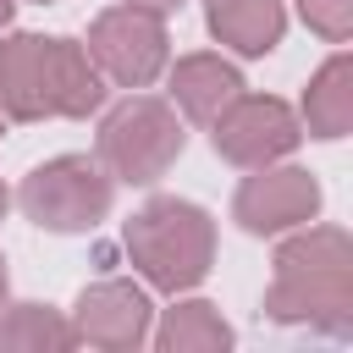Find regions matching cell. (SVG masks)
I'll return each mask as SVG.
<instances>
[{
	"label": "cell",
	"instance_id": "cell-1",
	"mask_svg": "<svg viewBox=\"0 0 353 353\" xmlns=\"http://www.w3.org/2000/svg\"><path fill=\"white\" fill-rule=\"evenodd\" d=\"M105 99L88 55L72 39L17 33L0 44V105L17 121L33 116H88Z\"/></svg>",
	"mask_w": 353,
	"mask_h": 353
},
{
	"label": "cell",
	"instance_id": "cell-2",
	"mask_svg": "<svg viewBox=\"0 0 353 353\" xmlns=\"http://www.w3.org/2000/svg\"><path fill=\"white\" fill-rule=\"evenodd\" d=\"M127 248L149 270V281H160V287H193L204 276V265H210V221L193 204L154 199L127 226Z\"/></svg>",
	"mask_w": 353,
	"mask_h": 353
},
{
	"label": "cell",
	"instance_id": "cell-3",
	"mask_svg": "<svg viewBox=\"0 0 353 353\" xmlns=\"http://www.w3.org/2000/svg\"><path fill=\"white\" fill-rule=\"evenodd\" d=\"M99 154L127 182H154L182 154V127L160 99H127L99 127Z\"/></svg>",
	"mask_w": 353,
	"mask_h": 353
},
{
	"label": "cell",
	"instance_id": "cell-4",
	"mask_svg": "<svg viewBox=\"0 0 353 353\" xmlns=\"http://www.w3.org/2000/svg\"><path fill=\"white\" fill-rule=\"evenodd\" d=\"M22 210L50 232H77V226H94L110 210V182L99 176L94 160L61 154L22 182Z\"/></svg>",
	"mask_w": 353,
	"mask_h": 353
},
{
	"label": "cell",
	"instance_id": "cell-5",
	"mask_svg": "<svg viewBox=\"0 0 353 353\" xmlns=\"http://www.w3.org/2000/svg\"><path fill=\"white\" fill-rule=\"evenodd\" d=\"M88 55L121 83V88H143L160 61H165V28L154 11L127 6V11H105L88 33Z\"/></svg>",
	"mask_w": 353,
	"mask_h": 353
},
{
	"label": "cell",
	"instance_id": "cell-6",
	"mask_svg": "<svg viewBox=\"0 0 353 353\" xmlns=\"http://www.w3.org/2000/svg\"><path fill=\"white\" fill-rule=\"evenodd\" d=\"M298 143V121L281 99H248V94H232L221 110H215V149L237 165H265L276 154H287Z\"/></svg>",
	"mask_w": 353,
	"mask_h": 353
},
{
	"label": "cell",
	"instance_id": "cell-7",
	"mask_svg": "<svg viewBox=\"0 0 353 353\" xmlns=\"http://www.w3.org/2000/svg\"><path fill=\"white\" fill-rule=\"evenodd\" d=\"M320 204V188L309 171H265V176H248L243 193H237V221L248 232H281V226H298L309 221Z\"/></svg>",
	"mask_w": 353,
	"mask_h": 353
},
{
	"label": "cell",
	"instance_id": "cell-8",
	"mask_svg": "<svg viewBox=\"0 0 353 353\" xmlns=\"http://www.w3.org/2000/svg\"><path fill=\"white\" fill-rule=\"evenodd\" d=\"M210 33L232 44L237 55H265L281 39V6L276 0H210Z\"/></svg>",
	"mask_w": 353,
	"mask_h": 353
},
{
	"label": "cell",
	"instance_id": "cell-9",
	"mask_svg": "<svg viewBox=\"0 0 353 353\" xmlns=\"http://www.w3.org/2000/svg\"><path fill=\"white\" fill-rule=\"evenodd\" d=\"M237 88H243L237 72H232L226 61H215V55H188V61H176V72H171V94H176V105H182L193 121H215V110H221Z\"/></svg>",
	"mask_w": 353,
	"mask_h": 353
},
{
	"label": "cell",
	"instance_id": "cell-10",
	"mask_svg": "<svg viewBox=\"0 0 353 353\" xmlns=\"http://www.w3.org/2000/svg\"><path fill=\"white\" fill-rule=\"evenodd\" d=\"M143 292L127 287V281H105L94 292H83V331L99 336V342H138L143 336Z\"/></svg>",
	"mask_w": 353,
	"mask_h": 353
},
{
	"label": "cell",
	"instance_id": "cell-11",
	"mask_svg": "<svg viewBox=\"0 0 353 353\" xmlns=\"http://www.w3.org/2000/svg\"><path fill=\"white\" fill-rule=\"evenodd\" d=\"M353 66H347V55H336V61H325L320 66V77H314V88H309V132L314 138H342L347 132V121H353Z\"/></svg>",
	"mask_w": 353,
	"mask_h": 353
},
{
	"label": "cell",
	"instance_id": "cell-12",
	"mask_svg": "<svg viewBox=\"0 0 353 353\" xmlns=\"http://www.w3.org/2000/svg\"><path fill=\"white\" fill-rule=\"evenodd\" d=\"M160 342L165 347H182V342H232V331L221 320H210V303H188L182 314H171V325H165Z\"/></svg>",
	"mask_w": 353,
	"mask_h": 353
},
{
	"label": "cell",
	"instance_id": "cell-13",
	"mask_svg": "<svg viewBox=\"0 0 353 353\" xmlns=\"http://www.w3.org/2000/svg\"><path fill=\"white\" fill-rule=\"evenodd\" d=\"M298 6H303V22H309L314 33L347 39V28H353V0H298Z\"/></svg>",
	"mask_w": 353,
	"mask_h": 353
},
{
	"label": "cell",
	"instance_id": "cell-14",
	"mask_svg": "<svg viewBox=\"0 0 353 353\" xmlns=\"http://www.w3.org/2000/svg\"><path fill=\"white\" fill-rule=\"evenodd\" d=\"M132 6H143V11H154V17H160V11H176L182 0H132Z\"/></svg>",
	"mask_w": 353,
	"mask_h": 353
},
{
	"label": "cell",
	"instance_id": "cell-15",
	"mask_svg": "<svg viewBox=\"0 0 353 353\" xmlns=\"http://www.w3.org/2000/svg\"><path fill=\"white\" fill-rule=\"evenodd\" d=\"M6 22H11V0H0V28H6Z\"/></svg>",
	"mask_w": 353,
	"mask_h": 353
},
{
	"label": "cell",
	"instance_id": "cell-16",
	"mask_svg": "<svg viewBox=\"0 0 353 353\" xmlns=\"http://www.w3.org/2000/svg\"><path fill=\"white\" fill-rule=\"evenodd\" d=\"M0 215H6V188H0Z\"/></svg>",
	"mask_w": 353,
	"mask_h": 353
},
{
	"label": "cell",
	"instance_id": "cell-17",
	"mask_svg": "<svg viewBox=\"0 0 353 353\" xmlns=\"http://www.w3.org/2000/svg\"><path fill=\"white\" fill-rule=\"evenodd\" d=\"M0 292H6V270H0Z\"/></svg>",
	"mask_w": 353,
	"mask_h": 353
},
{
	"label": "cell",
	"instance_id": "cell-18",
	"mask_svg": "<svg viewBox=\"0 0 353 353\" xmlns=\"http://www.w3.org/2000/svg\"><path fill=\"white\" fill-rule=\"evenodd\" d=\"M39 6H50V0H39Z\"/></svg>",
	"mask_w": 353,
	"mask_h": 353
}]
</instances>
